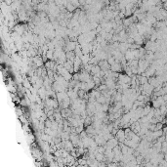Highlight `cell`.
Segmentation results:
<instances>
[{
    "label": "cell",
    "mask_w": 167,
    "mask_h": 167,
    "mask_svg": "<svg viewBox=\"0 0 167 167\" xmlns=\"http://www.w3.org/2000/svg\"><path fill=\"white\" fill-rule=\"evenodd\" d=\"M115 136H116V140L119 141V142H124L125 140V133H124V130L123 129H119L116 131L115 133Z\"/></svg>",
    "instance_id": "1"
}]
</instances>
